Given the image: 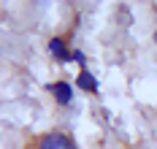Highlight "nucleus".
<instances>
[{
  "label": "nucleus",
  "instance_id": "423d86ee",
  "mask_svg": "<svg viewBox=\"0 0 157 149\" xmlns=\"http://www.w3.org/2000/svg\"><path fill=\"white\" fill-rule=\"evenodd\" d=\"M155 44H157V33H155Z\"/></svg>",
  "mask_w": 157,
  "mask_h": 149
},
{
  "label": "nucleus",
  "instance_id": "39448f33",
  "mask_svg": "<svg viewBox=\"0 0 157 149\" xmlns=\"http://www.w3.org/2000/svg\"><path fill=\"white\" fill-rule=\"evenodd\" d=\"M71 57H73L76 63H81V65L87 63V57H84V52H71Z\"/></svg>",
  "mask_w": 157,
  "mask_h": 149
},
{
  "label": "nucleus",
  "instance_id": "20e7f679",
  "mask_svg": "<svg viewBox=\"0 0 157 149\" xmlns=\"http://www.w3.org/2000/svg\"><path fill=\"white\" fill-rule=\"evenodd\" d=\"M76 84L84 90V92H98V82H95V76L90 73V71H81V73H78V82H76Z\"/></svg>",
  "mask_w": 157,
  "mask_h": 149
},
{
  "label": "nucleus",
  "instance_id": "f03ea898",
  "mask_svg": "<svg viewBox=\"0 0 157 149\" xmlns=\"http://www.w3.org/2000/svg\"><path fill=\"white\" fill-rule=\"evenodd\" d=\"M49 92L54 95V100H57L60 106H71V100H73V90H71V84H68V82L49 84Z\"/></svg>",
  "mask_w": 157,
  "mask_h": 149
},
{
  "label": "nucleus",
  "instance_id": "7ed1b4c3",
  "mask_svg": "<svg viewBox=\"0 0 157 149\" xmlns=\"http://www.w3.org/2000/svg\"><path fill=\"white\" fill-rule=\"evenodd\" d=\"M49 52H52V54H57V60H63V63L73 60V57H71V52L65 49L63 38H52V41H49Z\"/></svg>",
  "mask_w": 157,
  "mask_h": 149
},
{
  "label": "nucleus",
  "instance_id": "f257e3e1",
  "mask_svg": "<svg viewBox=\"0 0 157 149\" xmlns=\"http://www.w3.org/2000/svg\"><path fill=\"white\" fill-rule=\"evenodd\" d=\"M38 149H73V144H71V138H68L65 133L54 130V133H46V136L38 141Z\"/></svg>",
  "mask_w": 157,
  "mask_h": 149
}]
</instances>
